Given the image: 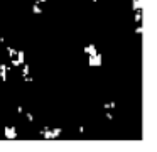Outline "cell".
<instances>
[{
  "label": "cell",
  "instance_id": "6da1fadb",
  "mask_svg": "<svg viewBox=\"0 0 157 152\" xmlns=\"http://www.w3.org/2000/svg\"><path fill=\"white\" fill-rule=\"evenodd\" d=\"M90 64H91V66H98V64H101V56H100L98 53L90 54Z\"/></svg>",
  "mask_w": 157,
  "mask_h": 152
},
{
  "label": "cell",
  "instance_id": "7a4b0ae2",
  "mask_svg": "<svg viewBox=\"0 0 157 152\" xmlns=\"http://www.w3.org/2000/svg\"><path fill=\"white\" fill-rule=\"evenodd\" d=\"M5 135H7L9 138H15V137H17V132H15L14 127H7V128H5Z\"/></svg>",
  "mask_w": 157,
  "mask_h": 152
}]
</instances>
